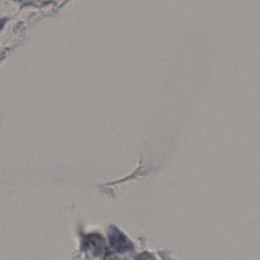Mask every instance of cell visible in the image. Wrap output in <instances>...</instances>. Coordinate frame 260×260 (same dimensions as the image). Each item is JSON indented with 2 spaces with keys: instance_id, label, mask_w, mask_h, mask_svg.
<instances>
[{
  "instance_id": "obj_1",
  "label": "cell",
  "mask_w": 260,
  "mask_h": 260,
  "mask_svg": "<svg viewBox=\"0 0 260 260\" xmlns=\"http://www.w3.org/2000/svg\"><path fill=\"white\" fill-rule=\"evenodd\" d=\"M109 237L111 238V243H112V246L115 249L122 251V252L132 249V246L130 241L117 230L113 231Z\"/></svg>"
}]
</instances>
